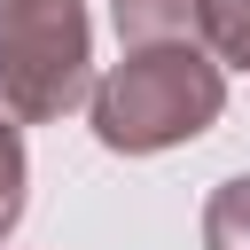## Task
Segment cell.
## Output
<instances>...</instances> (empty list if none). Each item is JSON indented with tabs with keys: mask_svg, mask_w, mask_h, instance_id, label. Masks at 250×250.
<instances>
[{
	"mask_svg": "<svg viewBox=\"0 0 250 250\" xmlns=\"http://www.w3.org/2000/svg\"><path fill=\"white\" fill-rule=\"evenodd\" d=\"M203 250H250V180L211 188V203H203Z\"/></svg>",
	"mask_w": 250,
	"mask_h": 250,
	"instance_id": "4",
	"label": "cell"
},
{
	"mask_svg": "<svg viewBox=\"0 0 250 250\" xmlns=\"http://www.w3.org/2000/svg\"><path fill=\"white\" fill-rule=\"evenodd\" d=\"M0 94L16 117H62L94 102L78 0H0Z\"/></svg>",
	"mask_w": 250,
	"mask_h": 250,
	"instance_id": "2",
	"label": "cell"
},
{
	"mask_svg": "<svg viewBox=\"0 0 250 250\" xmlns=\"http://www.w3.org/2000/svg\"><path fill=\"white\" fill-rule=\"evenodd\" d=\"M23 117H16V102L0 94V242L16 234V219H23V133H16Z\"/></svg>",
	"mask_w": 250,
	"mask_h": 250,
	"instance_id": "5",
	"label": "cell"
},
{
	"mask_svg": "<svg viewBox=\"0 0 250 250\" xmlns=\"http://www.w3.org/2000/svg\"><path fill=\"white\" fill-rule=\"evenodd\" d=\"M219 109H227V78L195 39L125 47V62L94 86V133H102V148H125V156L180 148Z\"/></svg>",
	"mask_w": 250,
	"mask_h": 250,
	"instance_id": "1",
	"label": "cell"
},
{
	"mask_svg": "<svg viewBox=\"0 0 250 250\" xmlns=\"http://www.w3.org/2000/svg\"><path fill=\"white\" fill-rule=\"evenodd\" d=\"M117 39H125V47L203 39V0H117Z\"/></svg>",
	"mask_w": 250,
	"mask_h": 250,
	"instance_id": "3",
	"label": "cell"
},
{
	"mask_svg": "<svg viewBox=\"0 0 250 250\" xmlns=\"http://www.w3.org/2000/svg\"><path fill=\"white\" fill-rule=\"evenodd\" d=\"M203 39L219 62L250 70V0H203Z\"/></svg>",
	"mask_w": 250,
	"mask_h": 250,
	"instance_id": "6",
	"label": "cell"
}]
</instances>
